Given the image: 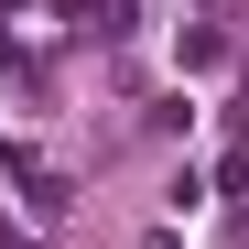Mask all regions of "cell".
Here are the masks:
<instances>
[{
    "label": "cell",
    "instance_id": "obj_1",
    "mask_svg": "<svg viewBox=\"0 0 249 249\" xmlns=\"http://www.w3.org/2000/svg\"><path fill=\"white\" fill-rule=\"evenodd\" d=\"M22 184H33V217H65V206H76V184H65V174H22Z\"/></svg>",
    "mask_w": 249,
    "mask_h": 249
}]
</instances>
